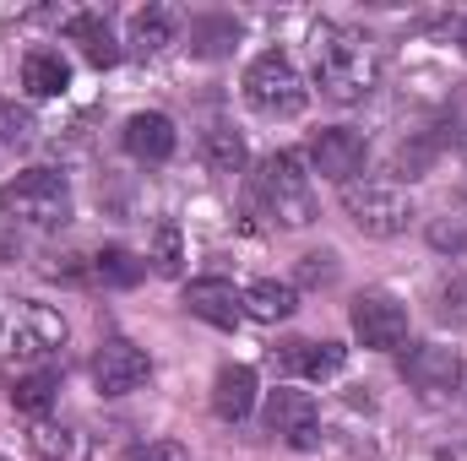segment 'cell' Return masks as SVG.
I'll return each mask as SVG.
<instances>
[{
    "label": "cell",
    "instance_id": "1",
    "mask_svg": "<svg viewBox=\"0 0 467 461\" xmlns=\"http://www.w3.org/2000/svg\"><path fill=\"white\" fill-rule=\"evenodd\" d=\"M310 66H316L321 93L337 98V104H358V98H369L375 71H380L369 38L353 33V27H337V22H321V27L310 33Z\"/></svg>",
    "mask_w": 467,
    "mask_h": 461
},
{
    "label": "cell",
    "instance_id": "2",
    "mask_svg": "<svg viewBox=\"0 0 467 461\" xmlns=\"http://www.w3.org/2000/svg\"><path fill=\"white\" fill-rule=\"evenodd\" d=\"M255 207L272 223H283V229L316 223V185H310V174H305V163L294 152L261 158V169H255Z\"/></svg>",
    "mask_w": 467,
    "mask_h": 461
},
{
    "label": "cell",
    "instance_id": "3",
    "mask_svg": "<svg viewBox=\"0 0 467 461\" xmlns=\"http://www.w3.org/2000/svg\"><path fill=\"white\" fill-rule=\"evenodd\" d=\"M0 212L16 223H33V229H55L71 218V185L55 169H27L0 185Z\"/></svg>",
    "mask_w": 467,
    "mask_h": 461
},
{
    "label": "cell",
    "instance_id": "4",
    "mask_svg": "<svg viewBox=\"0 0 467 461\" xmlns=\"http://www.w3.org/2000/svg\"><path fill=\"white\" fill-rule=\"evenodd\" d=\"M244 98H250V109H255V115L294 119V115H305L310 87H305V77L294 71V60H288V55L266 49V55H255V60H250V71H244Z\"/></svg>",
    "mask_w": 467,
    "mask_h": 461
},
{
    "label": "cell",
    "instance_id": "5",
    "mask_svg": "<svg viewBox=\"0 0 467 461\" xmlns=\"http://www.w3.org/2000/svg\"><path fill=\"white\" fill-rule=\"evenodd\" d=\"M66 347V321L33 299H0V353L11 358H49Z\"/></svg>",
    "mask_w": 467,
    "mask_h": 461
},
{
    "label": "cell",
    "instance_id": "6",
    "mask_svg": "<svg viewBox=\"0 0 467 461\" xmlns=\"http://www.w3.org/2000/svg\"><path fill=\"white\" fill-rule=\"evenodd\" d=\"M343 212L353 218L358 233L391 239V233L408 229L413 201H408V190H397V185H386V179H364V185L353 179V185H343Z\"/></svg>",
    "mask_w": 467,
    "mask_h": 461
},
{
    "label": "cell",
    "instance_id": "7",
    "mask_svg": "<svg viewBox=\"0 0 467 461\" xmlns=\"http://www.w3.org/2000/svg\"><path fill=\"white\" fill-rule=\"evenodd\" d=\"M266 429H272L283 446H294V451H316V446H321L316 396H310V391H294V385L272 391V396H266Z\"/></svg>",
    "mask_w": 467,
    "mask_h": 461
},
{
    "label": "cell",
    "instance_id": "8",
    "mask_svg": "<svg viewBox=\"0 0 467 461\" xmlns=\"http://www.w3.org/2000/svg\"><path fill=\"white\" fill-rule=\"evenodd\" d=\"M353 337H358L364 347L397 353V347L408 343V310H402L391 293L369 288V293H358V299H353Z\"/></svg>",
    "mask_w": 467,
    "mask_h": 461
},
{
    "label": "cell",
    "instance_id": "9",
    "mask_svg": "<svg viewBox=\"0 0 467 461\" xmlns=\"http://www.w3.org/2000/svg\"><path fill=\"white\" fill-rule=\"evenodd\" d=\"M402 380L424 396H451L457 380H462V353L441 343H413L402 353Z\"/></svg>",
    "mask_w": 467,
    "mask_h": 461
},
{
    "label": "cell",
    "instance_id": "10",
    "mask_svg": "<svg viewBox=\"0 0 467 461\" xmlns=\"http://www.w3.org/2000/svg\"><path fill=\"white\" fill-rule=\"evenodd\" d=\"M147 374H152V358L136 343H125V337H109V343L99 347V358H93V385H99L104 396H130V391H141Z\"/></svg>",
    "mask_w": 467,
    "mask_h": 461
},
{
    "label": "cell",
    "instance_id": "11",
    "mask_svg": "<svg viewBox=\"0 0 467 461\" xmlns=\"http://www.w3.org/2000/svg\"><path fill=\"white\" fill-rule=\"evenodd\" d=\"M364 158H369V147H364V136L348 130V125H332V130H321V136L310 141V163H316V174L332 179V185H353L358 169H364Z\"/></svg>",
    "mask_w": 467,
    "mask_h": 461
},
{
    "label": "cell",
    "instance_id": "12",
    "mask_svg": "<svg viewBox=\"0 0 467 461\" xmlns=\"http://www.w3.org/2000/svg\"><path fill=\"white\" fill-rule=\"evenodd\" d=\"M185 310H191L196 321L218 326V332H234V326L244 321V293H234L229 277H196V282L185 288Z\"/></svg>",
    "mask_w": 467,
    "mask_h": 461
},
{
    "label": "cell",
    "instance_id": "13",
    "mask_svg": "<svg viewBox=\"0 0 467 461\" xmlns=\"http://www.w3.org/2000/svg\"><path fill=\"white\" fill-rule=\"evenodd\" d=\"M174 141H180V136H174V119L158 115V109L125 119V152L141 158V163H163V158H174Z\"/></svg>",
    "mask_w": 467,
    "mask_h": 461
},
{
    "label": "cell",
    "instance_id": "14",
    "mask_svg": "<svg viewBox=\"0 0 467 461\" xmlns=\"http://www.w3.org/2000/svg\"><path fill=\"white\" fill-rule=\"evenodd\" d=\"M343 364H348L343 343H288L277 353V369L305 374V380H332V374H343Z\"/></svg>",
    "mask_w": 467,
    "mask_h": 461
},
{
    "label": "cell",
    "instance_id": "15",
    "mask_svg": "<svg viewBox=\"0 0 467 461\" xmlns=\"http://www.w3.org/2000/svg\"><path fill=\"white\" fill-rule=\"evenodd\" d=\"M250 407H255V369L250 364H223L218 380H213V413L223 424H239V418H250Z\"/></svg>",
    "mask_w": 467,
    "mask_h": 461
},
{
    "label": "cell",
    "instance_id": "16",
    "mask_svg": "<svg viewBox=\"0 0 467 461\" xmlns=\"http://www.w3.org/2000/svg\"><path fill=\"white\" fill-rule=\"evenodd\" d=\"M66 38L71 44H82V55H88V66H115L119 60V44H115V33H109V22L99 16V11H82V16H71L66 22Z\"/></svg>",
    "mask_w": 467,
    "mask_h": 461
},
{
    "label": "cell",
    "instance_id": "17",
    "mask_svg": "<svg viewBox=\"0 0 467 461\" xmlns=\"http://www.w3.org/2000/svg\"><path fill=\"white\" fill-rule=\"evenodd\" d=\"M22 87H27V98H60L71 87V66L55 49H33L22 60Z\"/></svg>",
    "mask_w": 467,
    "mask_h": 461
},
{
    "label": "cell",
    "instance_id": "18",
    "mask_svg": "<svg viewBox=\"0 0 467 461\" xmlns=\"http://www.w3.org/2000/svg\"><path fill=\"white\" fill-rule=\"evenodd\" d=\"M294 304H299V293L288 288V282H272V277H261V282H250L244 288V315L250 321H288L294 315Z\"/></svg>",
    "mask_w": 467,
    "mask_h": 461
},
{
    "label": "cell",
    "instance_id": "19",
    "mask_svg": "<svg viewBox=\"0 0 467 461\" xmlns=\"http://www.w3.org/2000/svg\"><path fill=\"white\" fill-rule=\"evenodd\" d=\"M33 451H38L44 461H88V435L71 429V424H49V418H38V429H33Z\"/></svg>",
    "mask_w": 467,
    "mask_h": 461
},
{
    "label": "cell",
    "instance_id": "20",
    "mask_svg": "<svg viewBox=\"0 0 467 461\" xmlns=\"http://www.w3.org/2000/svg\"><path fill=\"white\" fill-rule=\"evenodd\" d=\"M141 271H147V261H136L125 244H104V250L93 255V277H99L104 288H136Z\"/></svg>",
    "mask_w": 467,
    "mask_h": 461
},
{
    "label": "cell",
    "instance_id": "21",
    "mask_svg": "<svg viewBox=\"0 0 467 461\" xmlns=\"http://www.w3.org/2000/svg\"><path fill=\"white\" fill-rule=\"evenodd\" d=\"M202 158H207L218 174H239V169H244V136L229 130V125H213V130L202 136Z\"/></svg>",
    "mask_w": 467,
    "mask_h": 461
},
{
    "label": "cell",
    "instance_id": "22",
    "mask_svg": "<svg viewBox=\"0 0 467 461\" xmlns=\"http://www.w3.org/2000/svg\"><path fill=\"white\" fill-rule=\"evenodd\" d=\"M174 38V11H163V5H152V11H136L130 16V44L141 49V55H152V49H163Z\"/></svg>",
    "mask_w": 467,
    "mask_h": 461
},
{
    "label": "cell",
    "instance_id": "23",
    "mask_svg": "<svg viewBox=\"0 0 467 461\" xmlns=\"http://www.w3.org/2000/svg\"><path fill=\"white\" fill-rule=\"evenodd\" d=\"M55 369H38V374H22L16 380V391H11V402H16V413H27V418H44L49 413V402H55Z\"/></svg>",
    "mask_w": 467,
    "mask_h": 461
},
{
    "label": "cell",
    "instance_id": "24",
    "mask_svg": "<svg viewBox=\"0 0 467 461\" xmlns=\"http://www.w3.org/2000/svg\"><path fill=\"white\" fill-rule=\"evenodd\" d=\"M152 271L158 277H180L185 271V239H180L174 223H158V233H152Z\"/></svg>",
    "mask_w": 467,
    "mask_h": 461
},
{
    "label": "cell",
    "instance_id": "25",
    "mask_svg": "<svg viewBox=\"0 0 467 461\" xmlns=\"http://www.w3.org/2000/svg\"><path fill=\"white\" fill-rule=\"evenodd\" d=\"M0 141L5 147H27L33 141V115L16 109V104H0Z\"/></svg>",
    "mask_w": 467,
    "mask_h": 461
},
{
    "label": "cell",
    "instance_id": "26",
    "mask_svg": "<svg viewBox=\"0 0 467 461\" xmlns=\"http://www.w3.org/2000/svg\"><path fill=\"white\" fill-rule=\"evenodd\" d=\"M130 461H191V451L180 440H152V446H136Z\"/></svg>",
    "mask_w": 467,
    "mask_h": 461
},
{
    "label": "cell",
    "instance_id": "27",
    "mask_svg": "<svg viewBox=\"0 0 467 461\" xmlns=\"http://www.w3.org/2000/svg\"><path fill=\"white\" fill-rule=\"evenodd\" d=\"M441 321H467V282H451L441 293Z\"/></svg>",
    "mask_w": 467,
    "mask_h": 461
},
{
    "label": "cell",
    "instance_id": "28",
    "mask_svg": "<svg viewBox=\"0 0 467 461\" xmlns=\"http://www.w3.org/2000/svg\"><path fill=\"white\" fill-rule=\"evenodd\" d=\"M332 261L337 255H305V282H332V271H337Z\"/></svg>",
    "mask_w": 467,
    "mask_h": 461
},
{
    "label": "cell",
    "instance_id": "29",
    "mask_svg": "<svg viewBox=\"0 0 467 461\" xmlns=\"http://www.w3.org/2000/svg\"><path fill=\"white\" fill-rule=\"evenodd\" d=\"M462 49H467V22H462Z\"/></svg>",
    "mask_w": 467,
    "mask_h": 461
}]
</instances>
